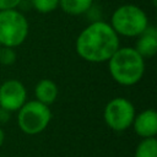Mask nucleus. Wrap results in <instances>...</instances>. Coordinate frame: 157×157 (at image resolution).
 I'll return each mask as SVG.
<instances>
[{"label":"nucleus","instance_id":"nucleus-15","mask_svg":"<svg viewBox=\"0 0 157 157\" xmlns=\"http://www.w3.org/2000/svg\"><path fill=\"white\" fill-rule=\"evenodd\" d=\"M22 0H0V10H10L16 9Z\"/></svg>","mask_w":157,"mask_h":157},{"label":"nucleus","instance_id":"nucleus-8","mask_svg":"<svg viewBox=\"0 0 157 157\" xmlns=\"http://www.w3.org/2000/svg\"><path fill=\"white\" fill-rule=\"evenodd\" d=\"M135 132L141 137H155L157 134V113L153 109H146L135 115L132 124Z\"/></svg>","mask_w":157,"mask_h":157},{"label":"nucleus","instance_id":"nucleus-2","mask_svg":"<svg viewBox=\"0 0 157 157\" xmlns=\"http://www.w3.org/2000/svg\"><path fill=\"white\" fill-rule=\"evenodd\" d=\"M112 78L123 86L137 83L145 72V59L131 47L118 48L108 60Z\"/></svg>","mask_w":157,"mask_h":157},{"label":"nucleus","instance_id":"nucleus-18","mask_svg":"<svg viewBox=\"0 0 157 157\" xmlns=\"http://www.w3.org/2000/svg\"><path fill=\"white\" fill-rule=\"evenodd\" d=\"M0 48H1V45H0Z\"/></svg>","mask_w":157,"mask_h":157},{"label":"nucleus","instance_id":"nucleus-7","mask_svg":"<svg viewBox=\"0 0 157 157\" xmlns=\"http://www.w3.org/2000/svg\"><path fill=\"white\" fill-rule=\"evenodd\" d=\"M26 87L18 80H7L0 86V107L9 112L18 110L26 103Z\"/></svg>","mask_w":157,"mask_h":157},{"label":"nucleus","instance_id":"nucleus-3","mask_svg":"<svg viewBox=\"0 0 157 157\" xmlns=\"http://www.w3.org/2000/svg\"><path fill=\"white\" fill-rule=\"evenodd\" d=\"M109 25L118 36L137 37L148 27V18L141 7L126 4L115 9Z\"/></svg>","mask_w":157,"mask_h":157},{"label":"nucleus","instance_id":"nucleus-11","mask_svg":"<svg viewBox=\"0 0 157 157\" xmlns=\"http://www.w3.org/2000/svg\"><path fill=\"white\" fill-rule=\"evenodd\" d=\"M93 0H60L59 6L65 13L77 16L91 10Z\"/></svg>","mask_w":157,"mask_h":157},{"label":"nucleus","instance_id":"nucleus-13","mask_svg":"<svg viewBox=\"0 0 157 157\" xmlns=\"http://www.w3.org/2000/svg\"><path fill=\"white\" fill-rule=\"evenodd\" d=\"M31 1L34 10H37L40 13H49L54 11L60 2V0H31Z\"/></svg>","mask_w":157,"mask_h":157},{"label":"nucleus","instance_id":"nucleus-16","mask_svg":"<svg viewBox=\"0 0 157 157\" xmlns=\"http://www.w3.org/2000/svg\"><path fill=\"white\" fill-rule=\"evenodd\" d=\"M10 113L11 112H9V110H6V109H4V108L0 107V124H6L9 121Z\"/></svg>","mask_w":157,"mask_h":157},{"label":"nucleus","instance_id":"nucleus-4","mask_svg":"<svg viewBox=\"0 0 157 157\" xmlns=\"http://www.w3.org/2000/svg\"><path fill=\"white\" fill-rule=\"evenodd\" d=\"M28 21L16 9L0 10V45L15 48L28 36Z\"/></svg>","mask_w":157,"mask_h":157},{"label":"nucleus","instance_id":"nucleus-6","mask_svg":"<svg viewBox=\"0 0 157 157\" xmlns=\"http://www.w3.org/2000/svg\"><path fill=\"white\" fill-rule=\"evenodd\" d=\"M105 124L114 131H124L131 126L135 118V108L132 103L124 97L110 99L103 112Z\"/></svg>","mask_w":157,"mask_h":157},{"label":"nucleus","instance_id":"nucleus-12","mask_svg":"<svg viewBox=\"0 0 157 157\" xmlns=\"http://www.w3.org/2000/svg\"><path fill=\"white\" fill-rule=\"evenodd\" d=\"M135 157H157V140L145 137L135 150Z\"/></svg>","mask_w":157,"mask_h":157},{"label":"nucleus","instance_id":"nucleus-14","mask_svg":"<svg viewBox=\"0 0 157 157\" xmlns=\"http://www.w3.org/2000/svg\"><path fill=\"white\" fill-rule=\"evenodd\" d=\"M16 61V52L10 47L0 48V64L2 65H12Z\"/></svg>","mask_w":157,"mask_h":157},{"label":"nucleus","instance_id":"nucleus-5","mask_svg":"<svg viewBox=\"0 0 157 157\" xmlns=\"http://www.w3.org/2000/svg\"><path fill=\"white\" fill-rule=\"evenodd\" d=\"M52 120V112L49 105H45L37 99L26 102L17 115V124L20 129L27 135H37L42 132Z\"/></svg>","mask_w":157,"mask_h":157},{"label":"nucleus","instance_id":"nucleus-9","mask_svg":"<svg viewBox=\"0 0 157 157\" xmlns=\"http://www.w3.org/2000/svg\"><path fill=\"white\" fill-rule=\"evenodd\" d=\"M136 40L135 50L145 59L152 58L157 52V32L153 27H147Z\"/></svg>","mask_w":157,"mask_h":157},{"label":"nucleus","instance_id":"nucleus-10","mask_svg":"<svg viewBox=\"0 0 157 157\" xmlns=\"http://www.w3.org/2000/svg\"><path fill=\"white\" fill-rule=\"evenodd\" d=\"M58 86L54 81L49 78H42L34 87V96L36 99L45 105H49L55 102L58 98Z\"/></svg>","mask_w":157,"mask_h":157},{"label":"nucleus","instance_id":"nucleus-1","mask_svg":"<svg viewBox=\"0 0 157 157\" xmlns=\"http://www.w3.org/2000/svg\"><path fill=\"white\" fill-rule=\"evenodd\" d=\"M76 53L88 63H104L119 48V36L104 21H94L85 27L76 39Z\"/></svg>","mask_w":157,"mask_h":157},{"label":"nucleus","instance_id":"nucleus-17","mask_svg":"<svg viewBox=\"0 0 157 157\" xmlns=\"http://www.w3.org/2000/svg\"><path fill=\"white\" fill-rule=\"evenodd\" d=\"M4 139H5V135H4L2 129L0 128V146H1V145H2V142H4Z\"/></svg>","mask_w":157,"mask_h":157}]
</instances>
